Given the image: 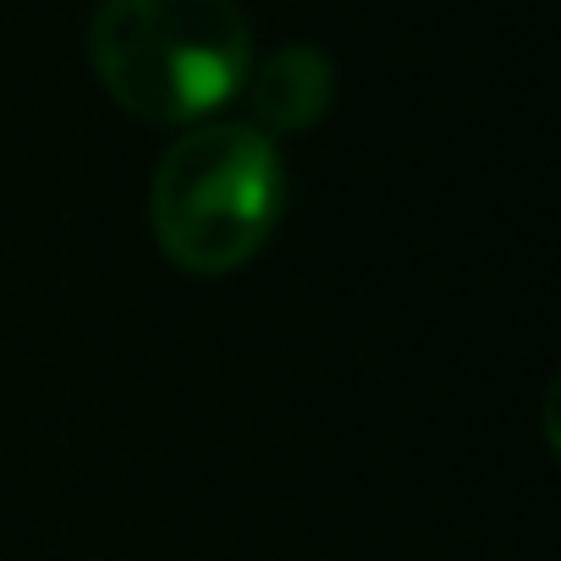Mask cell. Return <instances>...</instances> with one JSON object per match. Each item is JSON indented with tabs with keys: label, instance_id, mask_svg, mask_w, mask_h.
Masks as SVG:
<instances>
[{
	"label": "cell",
	"instance_id": "6da1fadb",
	"mask_svg": "<svg viewBox=\"0 0 561 561\" xmlns=\"http://www.w3.org/2000/svg\"><path fill=\"white\" fill-rule=\"evenodd\" d=\"M89 56L127 116L187 127L242 94L253 34L237 0H100Z\"/></svg>",
	"mask_w": 561,
	"mask_h": 561
},
{
	"label": "cell",
	"instance_id": "7a4b0ae2",
	"mask_svg": "<svg viewBox=\"0 0 561 561\" xmlns=\"http://www.w3.org/2000/svg\"><path fill=\"white\" fill-rule=\"evenodd\" d=\"M287 209V165L275 138L248 122L187 127L154 165L149 226L171 264L193 275L242 270Z\"/></svg>",
	"mask_w": 561,
	"mask_h": 561
},
{
	"label": "cell",
	"instance_id": "3957f363",
	"mask_svg": "<svg viewBox=\"0 0 561 561\" xmlns=\"http://www.w3.org/2000/svg\"><path fill=\"white\" fill-rule=\"evenodd\" d=\"M248 111L264 138L275 133H314L336 105V67L320 45H280L242 78Z\"/></svg>",
	"mask_w": 561,
	"mask_h": 561
}]
</instances>
